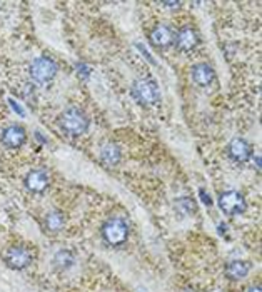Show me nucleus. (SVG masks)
<instances>
[{
	"label": "nucleus",
	"mask_w": 262,
	"mask_h": 292,
	"mask_svg": "<svg viewBox=\"0 0 262 292\" xmlns=\"http://www.w3.org/2000/svg\"><path fill=\"white\" fill-rule=\"evenodd\" d=\"M57 126L60 130L67 135H82L89 130L90 119L82 109L70 107V109L64 110L57 119Z\"/></svg>",
	"instance_id": "obj_1"
},
{
	"label": "nucleus",
	"mask_w": 262,
	"mask_h": 292,
	"mask_svg": "<svg viewBox=\"0 0 262 292\" xmlns=\"http://www.w3.org/2000/svg\"><path fill=\"white\" fill-rule=\"evenodd\" d=\"M149 40H150V44L154 47H157V49H165V47L174 44V32H172V29L167 27V25H157V27L152 29V32H150Z\"/></svg>",
	"instance_id": "obj_11"
},
{
	"label": "nucleus",
	"mask_w": 262,
	"mask_h": 292,
	"mask_svg": "<svg viewBox=\"0 0 262 292\" xmlns=\"http://www.w3.org/2000/svg\"><path fill=\"white\" fill-rule=\"evenodd\" d=\"M199 44V35L192 27H182L174 33V45L180 52H189Z\"/></svg>",
	"instance_id": "obj_8"
},
{
	"label": "nucleus",
	"mask_w": 262,
	"mask_h": 292,
	"mask_svg": "<svg viewBox=\"0 0 262 292\" xmlns=\"http://www.w3.org/2000/svg\"><path fill=\"white\" fill-rule=\"evenodd\" d=\"M251 272V264L246 262V260H232V262L227 264L226 267V276L230 279V281H240Z\"/></svg>",
	"instance_id": "obj_14"
},
{
	"label": "nucleus",
	"mask_w": 262,
	"mask_h": 292,
	"mask_svg": "<svg viewBox=\"0 0 262 292\" xmlns=\"http://www.w3.org/2000/svg\"><path fill=\"white\" fill-rule=\"evenodd\" d=\"M27 140V130L22 126H8L0 134V142L5 145L7 149H19L22 147Z\"/></svg>",
	"instance_id": "obj_7"
},
{
	"label": "nucleus",
	"mask_w": 262,
	"mask_h": 292,
	"mask_svg": "<svg viewBox=\"0 0 262 292\" xmlns=\"http://www.w3.org/2000/svg\"><path fill=\"white\" fill-rule=\"evenodd\" d=\"M217 204L221 210L227 216H239V214H244L247 209V202L244 199V195L237 191H227L222 192L217 199Z\"/></svg>",
	"instance_id": "obj_6"
},
{
	"label": "nucleus",
	"mask_w": 262,
	"mask_h": 292,
	"mask_svg": "<svg viewBox=\"0 0 262 292\" xmlns=\"http://www.w3.org/2000/svg\"><path fill=\"white\" fill-rule=\"evenodd\" d=\"M35 137H37V140H42V142H47V139H45V137L44 135H42V134H38V132H35Z\"/></svg>",
	"instance_id": "obj_23"
},
{
	"label": "nucleus",
	"mask_w": 262,
	"mask_h": 292,
	"mask_svg": "<svg viewBox=\"0 0 262 292\" xmlns=\"http://www.w3.org/2000/svg\"><path fill=\"white\" fill-rule=\"evenodd\" d=\"M8 104H10V107H12V109H14V110H15V112H17V114H19V115H24V110H22V109H20V105H19V104H17V102L14 100V98H8Z\"/></svg>",
	"instance_id": "obj_18"
},
{
	"label": "nucleus",
	"mask_w": 262,
	"mask_h": 292,
	"mask_svg": "<svg viewBox=\"0 0 262 292\" xmlns=\"http://www.w3.org/2000/svg\"><path fill=\"white\" fill-rule=\"evenodd\" d=\"M132 97L144 107H152L161 102V89L154 79H137L132 84Z\"/></svg>",
	"instance_id": "obj_2"
},
{
	"label": "nucleus",
	"mask_w": 262,
	"mask_h": 292,
	"mask_svg": "<svg viewBox=\"0 0 262 292\" xmlns=\"http://www.w3.org/2000/svg\"><path fill=\"white\" fill-rule=\"evenodd\" d=\"M64 224H66V217H64V214L60 212V210H50L44 219L45 229L50 230V232H59V230H62Z\"/></svg>",
	"instance_id": "obj_15"
},
{
	"label": "nucleus",
	"mask_w": 262,
	"mask_h": 292,
	"mask_svg": "<svg viewBox=\"0 0 262 292\" xmlns=\"http://www.w3.org/2000/svg\"><path fill=\"white\" fill-rule=\"evenodd\" d=\"M227 150H229V157L235 162H247L252 157V154H254L252 145L246 139H242V137H235V139L230 140Z\"/></svg>",
	"instance_id": "obj_9"
},
{
	"label": "nucleus",
	"mask_w": 262,
	"mask_h": 292,
	"mask_svg": "<svg viewBox=\"0 0 262 292\" xmlns=\"http://www.w3.org/2000/svg\"><path fill=\"white\" fill-rule=\"evenodd\" d=\"M100 159L107 165H117L122 159V150L115 142H105L100 149Z\"/></svg>",
	"instance_id": "obj_13"
},
{
	"label": "nucleus",
	"mask_w": 262,
	"mask_h": 292,
	"mask_svg": "<svg viewBox=\"0 0 262 292\" xmlns=\"http://www.w3.org/2000/svg\"><path fill=\"white\" fill-rule=\"evenodd\" d=\"M199 194H200V199H202V202H204L205 205H210V204H212V200H210V197L207 195V192H205L204 189H200Z\"/></svg>",
	"instance_id": "obj_19"
},
{
	"label": "nucleus",
	"mask_w": 262,
	"mask_h": 292,
	"mask_svg": "<svg viewBox=\"0 0 262 292\" xmlns=\"http://www.w3.org/2000/svg\"><path fill=\"white\" fill-rule=\"evenodd\" d=\"M75 262V257L72 254L70 251H67V249H62V251H59L57 254L54 256V260L52 264L55 265V269L59 270H67L70 269L72 265Z\"/></svg>",
	"instance_id": "obj_16"
},
{
	"label": "nucleus",
	"mask_w": 262,
	"mask_h": 292,
	"mask_svg": "<svg viewBox=\"0 0 262 292\" xmlns=\"http://www.w3.org/2000/svg\"><path fill=\"white\" fill-rule=\"evenodd\" d=\"M24 184L30 192H33V194H42V192H45L47 187H49V175L42 169H33L27 174Z\"/></svg>",
	"instance_id": "obj_10"
},
{
	"label": "nucleus",
	"mask_w": 262,
	"mask_h": 292,
	"mask_svg": "<svg viewBox=\"0 0 262 292\" xmlns=\"http://www.w3.org/2000/svg\"><path fill=\"white\" fill-rule=\"evenodd\" d=\"M246 292H262V289H261V286H254V287H249Z\"/></svg>",
	"instance_id": "obj_22"
},
{
	"label": "nucleus",
	"mask_w": 262,
	"mask_h": 292,
	"mask_svg": "<svg viewBox=\"0 0 262 292\" xmlns=\"http://www.w3.org/2000/svg\"><path fill=\"white\" fill-rule=\"evenodd\" d=\"M214 79H216V72L209 64L202 62L192 67V80L200 87H207L209 84H212Z\"/></svg>",
	"instance_id": "obj_12"
},
{
	"label": "nucleus",
	"mask_w": 262,
	"mask_h": 292,
	"mask_svg": "<svg viewBox=\"0 0 262 292\" xmlns=\"http://www.w3.org/2000/svg\"><path fill=\"white\" fill-rule=\"evenodd\" d=\"M102 237L110 246H120L129 237V226L124 219L112 217L102 226Z\"/></svg>",
	"instance_id": "obj_4"
},
{
	"label": "nucleus",
	"mask_w": 262,
	"mask_h": 292,
	"mask_svg": "<svg viewBox=\"0 0 262 292\" xmlns=\"http://www.w3.org/2000/svg\"><path fill=\"white\" fill-rule=\"evenodd\" d=\"M137 49H139V50H140V52H142V54H144V57H147V59L150 60V62H152V64H156V60H154L152 57H150V54H147V50H145V49H144V45H142V44H137Z\"/></svg>",
	"instance_id": "obj_20"
},
{
	"label": "nucleus",
	"mask_w": 262,
	"mask_h": 292,
	"mask_svg": "<svg viewBox=\"0 0 262 292\" xmlns=\"http://www.w3.org/2000/svg\"><path fill=\"white\" fill-rule=\"evenodd\" d=\"M32 252L25 246H12L3 252V262L8 269L24 270L32 264Z\"/></svg>",
	"instance_id": "obj_5"
},
{
	"label": "nucleus",
	"mask_w": 262,
	"mask_h": 292,
	"mask_svg": "<svg viewBox=\"0 0 262 292\" xmlns=\"http://www.w3.org/2000/svg\"><path fill=\"white\" fill-rule=\"evenodd\" d=\"M77 72H79V75H82L84 79H87L89 74H90V70L87 68L85 64H77Z\"/></svg>",
	"instance_id": "obj_17"
},
{
	"label": "nucleus",
	"mask_w": 262,
	"mask_h": 292,
	"mask_svg": "<svg viewBox=\"0 0 262 292\" xmlns=\"http://www.w3.org/2000/svg\"><path fill=\"white\" fill-rule=\"evenodd\" d=\"M57 75V64L54 62L50 57H37L30 64V77L35 80L37 84L44 85L54 80V77Z\"/></svg>",
	"instance_id": "obj_3"
},
{
	"label": "nucleus",
	"mask_w": 262,
	"mask_h": 292,
	"mask_svg": "<svg viewBox=\"0 0 262 292\" xmlns=\"http://www.w3.org/2000/svg\"><path fill=\"white\" fill-rule=\"evenodd\" d=\"M161 5L162 7H169V8H179V7H182V3H180V2H162Z\"/></svg>",
	"instance_id": "obj_21"
}]
</instances>
